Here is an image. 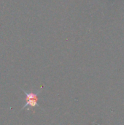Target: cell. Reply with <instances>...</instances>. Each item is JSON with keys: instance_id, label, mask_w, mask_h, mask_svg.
Segmentation results:
<instances>
[{"instance_id": "1", "label": "cell", "mask_w": 124, "mask_h": 125, "mask_svg": "<svg viewBox=\"0 0 124 125\" xmlns=\"http://www.w3.org/2000/svg\"><path fill=\"white\" fill-rule=\"evenodd\" d=\"M22 92L25 94L26 95V104L23 106V108H21V111L27 109V110H30V108H34L36 107L39 108V109H41L42 111H43V109L40 107V105L38 103V100H39V97L38 95L41 92V89H39L38 92H27L26 91L22 89Z\"/></svg>"}]
</instances>
